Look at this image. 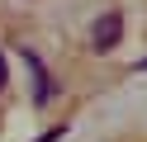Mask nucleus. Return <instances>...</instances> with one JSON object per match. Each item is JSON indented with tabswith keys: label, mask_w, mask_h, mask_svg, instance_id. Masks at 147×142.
<instances>
[{
	"label": "nucleus",
	"mask_w": 147,
	"mask_h": 142,
	"mask_svg": "<svg viewBox=\"0 0 147 142\" xmlns=\"http://www.w3.org/2000/svg\"><path fill=\"white\" fill-rule=\"evenodd\" d=\"M119 38H123V14H119V9L100 14V19H95V28H90V47H95V52H114Z\"/></svg>",
	"instance_id": "1"
},
{
	"label": "nucleus",
	"mask_w": 147,
	"mask_h": 142,
	"mask_svg": "<svg viewBox=\"0 0 147 142\" xmlns=\"http://www.w3.org/2000/svg\"><path fill=\"white\" fill-rule=\"evenodd\" d=\"M24 66H29V71H33V81H38V90H33V100H38V104L57 100V81H52V76H48V66L38 62V52H29V47H24Z\"/></svg>",
	"instance_id": "2"
},
{
	"label": "nucleus",
	"mask_w": 147,
	"mask_h": 142,
	"mask_svg": "<svg viewBox=\"0 0 147 142\" xmlns=\"http://www.w3.org/2000/svg\"><path fill=\"white\" fill-rule=\"evenodd\" d=\"M62 133H67V128H52V133H43V137H38V142H57V137H62Z\"/></svg>",
	"instance_id": "3"
},
{
	"label": "nucleus",
	"mask_w": 147,
	"mask_h": 142,
	"mask_svg": "<svg viewBox=\"0 0 147 142\" xmlns=\"http://www.w3.org/2000/svg\"><path fill=\"white\" fill-rule=\"evenodd\" d=\"M5 81H10V76H5V57H0V85H5Z\"/></svg>",
	"instance_id": "4"
},
{
	"label": "nucleus",
	"mask_w": 147,
	"mask_h": 142,
	"mask_svg": "<svg viewBox=\"0 0 147 142\" xmlns=\"http://www.w3.org/2000/svg\"><path fill=\"white\" fill-rule=\"evenodd\" d=\"M138 71H147V57H142V62H138Z\"/></svg>",
	"instance_id": "5"
}]
</instances>
